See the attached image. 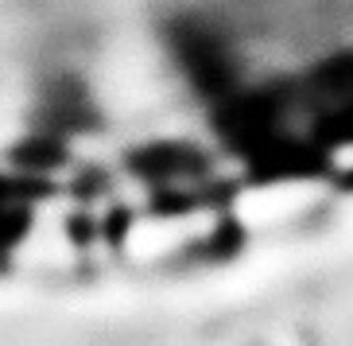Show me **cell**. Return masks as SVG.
Returning a JSON list of instances; mask_svg holds the SVG:
<instances>
[{
	"instance_id": "1",
	"label": "cell",
	"mask_w": 353,
	"mask_h": 346,
	"mask_svg": "<svg viewBox=\"0 0 353 346\" xmlns=\"http://www.w3.org/2000/svg\"><path fill=\"white\" fill-rule=\"evenodd\" d=\"M221 218L214 206L198 202H152L121 214L113 233L117 261L128 269H175L190 253L214 245Z\"/></svg>"
},
{
	"instance_id": "2",
	"label": "cell",
	"mask_w": 353,
	"mask_h": 346,
	"mask_svg": "<svg viewBox=\"0 0 353 346\" xmlns=\"http://www.w3.org/2000/svg\"><path fill=\"white\" fill-rule=\"evenodd\" d=\"M311 206V183L303 179H272L264 187L245 191L233 206V218L241 226H280V222H291L295 214Z\"/></svg>"
}]
</instances>
